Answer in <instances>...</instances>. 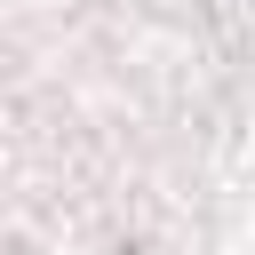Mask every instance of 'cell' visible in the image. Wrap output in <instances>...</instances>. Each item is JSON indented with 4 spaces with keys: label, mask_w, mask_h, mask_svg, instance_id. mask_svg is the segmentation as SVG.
Instances as JSON below:
<instances>
[{
    "label": "cell",
    "mask_w": 255,
    "mask_h": 255,
    "mask_svg": "<svg viewBox=\"0 0 255 255\" xmlns=\"http://www.w3.org/2000/svg\"><path fill=\"white\" fill-rule=\"evenodd\" d=\"M0 255H16V247H8V239H0Z\"/></svg>",
    "instance_id": "cell-1"
}]
</instances>
